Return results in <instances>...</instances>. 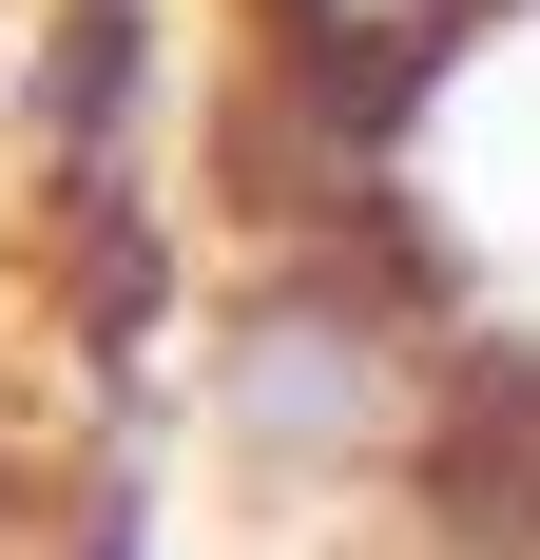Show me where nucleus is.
<instances>
[{
    "label": "nucleus",
    "instance_id": "f257e3e1",
    "mask_svg": "<svg viewBox=\"0 0 540 560\" xmlns=\"http://www.w3.org/2000/svg\"><path fill=\"white\" fill-rule=\"evenodd\" d=\"M116 78H136V0H78V20H58V136H78V155L116 136Z\"/></svg>",
    "mask_w": 540,
    "mask_h": 560
}]
</instances>
